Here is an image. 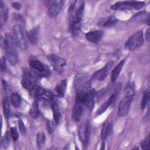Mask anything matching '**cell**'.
I'll list each match as a JSON object with an SVG mask.
<instances>
[{
    "label": "cell",
    "instance_id": "cell-23",
    "mask_svg": "<svg viewBox=\"0 0 150 150\" xmlns=\"http://www.w3.org/2000/svg\"><path fill=\"white\" fill-rule=\"evenodd\" d=\"M52 108L53 110V119L57 124L60 119V110L59 105L57 103H53L52 104Z\"/></svg>",
    "mask_w": 150,
    "mask_h": 150
},
{
    "label": "cell",
    "instance_id": "cell-20",
    "mask_svg": "<svg viewBox=\"0 0 150 150\" xmlns=\"http://www.w3.org/2000/svg\"><path fill=\"white\" fill-rule=\"evenodd\" d=\"M111 130V124L109 122H105L102 127L101 131V134L100 137L103 141H104L107 136L109 135Z\"/></svg>",
    "mask_w": 150,
    "mask_h": 150
},
{
    "label": "cell",
    "instance_id": "cell-1",
    "mask_svg": "<svg viewBox=\"0 0 150 150\" xmlns=\"http://www.w3.org/2000/svg\"><path fill=\"white\" fill-rule=\"evenodd\" d=\"M39 73L33 70L25 68L23 70L21 84L26 90L32 91L36 89L38 79L39 77Z\"/></svg>",
    "mask_w": 150,
    "mask_h": 150
},
{
    "label": "cell",
    "instance_id": "cell-4",
    "mask_svg": "<svg viewBox=\"0 0 150 150\" xmlns=\"http://www.w3.org/2000/svg\"><path fill=\"white\" fill-rule=\"evenodd\" d=\"M144 5V2L142 1H119L111 6L112 10H124L130 9L131 8L138 10L141 9Z\"/></svg>",
    "mask_w": 150,
    "mask_h": 150
},
{
    "label": "cell",
    "instance_id": "cell-21",
    "mask_svg": "<svg viewBox=\"0 0 150 150\" xmlns=\"http://www.w3.org/2000/svg\"><path fill=\"white\" fill-rule=\"evenodd\" d=\"M11 103H12V105L15 108H18L20 107L21 104L22 99L20 95L16 93L13 92L11 96Z\"/></svg>",
    "mask_w": 150,
    "mask_h": 150
},
{
    "label": "cell",
    "instance_id": "cell-18",
    "mask_svg": "<svg viewBox=\"0 0 150 150\" xmlns=\"http://www.w3.org/2000/svg\"><path fill=\"white\" fill-rule=\"evenodd\" d=\"M125 63V60H122L120 63L113 69L111 73V79L112 82H114L117 77H118L121 70L123 68L124 64Z\"/></svg>",
    "mask_w": 150,
    "mask_h": 150
},
{
    "label": "cell",
    "instance_id": "cell-7",
    "mask_svg": "<svg viewBox=\"0 0 150 150\" xmlns=\"http://www.w3.org/2000/svg\"><path fill=\"white\" fill-rule=\"evenodd\" d=\"M47 59L53 69L59 73H62L66 66V62L63 58L54 54H50L47 56Z\"/></svg>",
    "mask_w": 150,
    "mask_h": 150
},
{
    "label": "cell",
    "instance_id": "cell-9",
    "mask_svg": "<svg viewBox=\"0 0 150 150\" xmlns=\"http://www.w3.org/2000/svg\"><path fill=\"white\" fill-rule=\"evenodd\" d=\"M64 1L62 0H54L47 2L48 11L47 13L50 17L56 16L61 11L63 5Z\"/></svg>",
    "mask_w": 150,
    "mask_h": 150
},
{
    "label": "cell",
    "instance_id": "cell-32",
    "mask_svg": "<svg viewBox=\"0 0 150 150\" xmlns=\"http://www.w3.org/2000/svg\"><path fill=\"white\" fill-rule=\"evenodd\" d=\"M141 145L143 149L148 150L149 149V135L145 138L144 141H142L141 143Z\"/></svg>",
    "mask_w": 150,
    "mask_h": 150
},
{
    "label": "cell",
    "instance_id": "cell-36",
    "mask_svg": "<svg viewBox=\"0 0 150 150\" xmlns=\"http://www.w3.org/2000/svg\"><path fill=\"white\" fill-rule=\"evenodd\" d=\"M145 39L148 42H149V40H150V30H149V28H148L145 32Z\"/></svg>",
    "mask_w": 150,
    "mask_h": 150
},
{
    "label": "cell",
    "instance_id": "cell-3",
    "mask_svg": "<svg viewBox=\"0 0 150 150\" xmlns=\"http://www.w3.org/2000/svg\"><path fill=\"white\" fill-rule=\"evenodd\" d=\"M16 46L25 50L27 47V41L23 26L19 24L15 25L11 30V35Z\"/></svg>",
    "mask_w": 150,
    "mask_h": 150
},
{
    "label": "cell",
    "instance_id": "cell-19",
    "mask_svg": "<svg viewBox=\"0 0 150 150\" xmlns=\"http://www.w3.org/2000/svg\"><path fill=\"white\" fill-rule=\"evenodd\" d=\"M67 82L66 79H63L60 81L55 87V91L57 94L60 97L64 96L66 88H67Z\"/></svg>",
    "mask_w": 150,
    "mask_h": 150
},
{
    "label": "cell",
    "instance_id": "cell-26",
    "mask_svg": "<svg viewBox=\"0 0 150 150\" xmlns=\"http://www.w3.org/2000/svg\"><path fill=\"white\" fill-rule=\"evenodd\" d=\"M45 135L43 132H39L36 135V144L39 148H41L45 143Z\"/></svg>",
    "mask_w": 150,
    "mask_h": 150
},
{
    "label": "cell",
    "instance_id": "cell-30",
    "mask_svg": "<svg viewBox=\"0 0 150 150\" xmlns=\"http://www.w3.org/2000/svg\"><path fill=\"white\" fill-rule=\"evenodd\" d=\"M46 124H47V130H48L49 132V133H52L56 128V126L57 123L54 120V119L52 120H47V121H46Z\"/></svg>",
    "mask_w": 150,
    "mask_h": 150
},
{
    "label": "cell",
    "instance_id": "cell-6",
    "mask_svg": "<svg viewBox=\"0 0 150 150\" xmlns=\"http://www.w3.org/2000/svg\"><path fill=\"white\" fill-rule=\"evenodd\" d=\"M144 43V36L142 30L132 35L125 42V47L129 50H134L141 46Z\"/></svg>",
    "mask_w": 150,
    "mask_h": 150
},
{
    "label": "cell",
    "instance_id": "cell-35",
    "mask_svg": "<svg viewBox=\"0 0 150 150\" xmlns=\"http://www.w3.org/2000/svg\"><path fill=\"white\" fill-rule=\"evenodd\" d=\"M12 5L16 10H20L21 7V5L19 2H13Z\"/></svg>",
    "mask_w": 150,
    "mask_h": 150
},
{
    "label": "cell",
    "instance_id": "cell-11",
    "mask_svg": "<svg viewBox=\"0 0 150 150\" xmlns=\"http://www.w3.org/2000/svg\"><path fill=\"white\" fill-rule=\"evenodd\" d=\"M120 87H117L116 88V90H115V91L112 93V94L110 96V97L108 98V100H107L103 104H102L100 108L97 110V115H100L101 114H103V112H104L115 101L116 98L117 97L119 92H120Z\"/></svg>",
    "mask_w": 150,
    "mask_h": 150
},
{
    "label": "cell",
    "instance_id": "cell-15",
    "mask_svg": "<svg viewBox=\"0 0 150 150\" xmlns=\"http://www.w3.org/2000/svg\"><path fill=\"white\" fill-rule=\"evenodd\" d=\"M88 77V73L86 71H77L74 77L73 84L76 87L79 86L81 83L84 82Z\"/></svg>",
    "mask_w": 150,
    "mask_h": 150
},
{
    "label": "cell",
    "instance_id": "cell-5",
    "mask_svg": "<svg viewBox=\"0 0 150 150\" xmlns=\"http://www.w3.org/2000/svg\"><path fill=\"white\" fill-rule=\"evenodd\" d=\"M91 132V124L87 120L81 122L78 128V135L79 139L84 146H87L88 143Z\"/></svg>",
    "mask_w": 150,
    "mask_h": 150
},
{
    "label": "cell",
    "instance_id": "cell-34",
    "mask_svg": "<svg viewBox=\"0 0 150 150\" xmlns=\"http://www.w3.org/2000/svg\"><path fill=\"white\" fill-rule=\"evenodd\" d=\"M0 67L2 71H5L6 70V62H5V58L4 57H2L1 59Z\"/></svg>",
    "mask_w": 150,
    "mask_h": 150
},
{
    "label": "cell",
    "instance_id": "cell-10",
    "mask_svg": "<svg viewBox=\"0 0 150 150\" xmlns=\"http://www.w3.org/2000/svg\"><path fill=\"white\" fill-rule=\"evenodd\" d=\"M113 63H114L111 60L107 62V64L104 66V67L103 68L96 71L93 74V77L94 79H96L99 81L104 80L105 79V77L107 76L110 69H111V67L113 65Z\"/></svg>",
    "mask_w": 150,
    "mask_h": 150
},
{
    "label": "cell",
    "instance_id": "cell-27",
    "mask_svg": "<svg viewBox=\"0 0 150 150\" xmlns=\"http://www.w3.org/2000/svg\"><path fill=\"white\" fill-rule=\"evenodd\" d=\"M149 92L147 91L144 93L142 100H141V107L142 110H144L146 108L148 104V103L149 101Z\"/></svg>",
    "mask_w": 150,
    "mask_h": 150
},
{
    "label": "cell",
    "instance_id": "cell-28",
    "mask_svg": "<svg viewBox=\"0 0 150 150\" xmlns=\"http://www.w3.org/2000/svg\"><path fill=\"white\" fill-rule=\"evenodd\" d=\"M10 136L11 134H9L8 132L4 134L1 141V145L2 147L6 148L9 146L10 144Z\"/></svg>",
    "mask_w": 150,
    "mask_h": 150
},
{
    "label": "cell",
    "instance_id": "cell-31",
    "mask_svg": "<svg viewBox=\"0 0 150 150\" xmlns=\"http://www.w3.org/2000/svg\"><path fill=\"white\" fill-rule=\"evenodd\" d=\"M10 134H11V137L12 138V139L14 141H16L18 138H19V134H18V131L16 129V127H11V129H10Z\"/></svg>",
    "mask_w": 150,
    "mask_h": 150
},
{
    "label": "cell",
    "instance_id": "cell-29",
    "mask_svg": "<svg viewBox=\"0 0 150 150\" xmlns=\"http://www.w3.org/2000/svg\"><path fill=\"white\" fill-rule=\"evenodd\" d=\"M117 22V19L114 16H111L104 23V27H110L114 25Z\"/></svg>",
    "mask_w": 150,
    "mask_h": 150
},
{
    "label": "cell",
    "instance_id": "cell-25",
    "mask_svg": "<svg viewBox=\"0 0 150 150\" xmlns=\"http://www.w3.org/2000/svg\"><path fill=\"white\" fill-rule=\"evenodd\" d=\"M125 96L132 95L135 94V85L133 82L129 81L125 86L124 91Z\"/></svg>",
    "mask_w": 150,
    "mask_h": 150
},
{
    "label": "cell",
    "instance_id": "cell-16",
    "mask_svg": "<svg viewBox=\"0 0 150 150\" xmlns=\"http://www.w3.org/2000/svg\"><path fill=\"white\" fill-rule=\"evenodd\" d=\"M0 22L1 27L2 28L5 24L8 16V8L2 1H1L0 2Z\"/></svg>",
    "mask_w": 150,
    "mask_h": 150
},
{
    "label": "cell",
    "instance_id": "cell-22",
    "mask_svg": "<svg viewBox=\"0 0 150 150\" xmlns=\"http://www.w3.org/2000/svg\"><path fill=\"white\" fill-rule=\"evenodd\" d=\"M2 107L5 116L6 118L10 117L11 110H10V102L8 97H4L2 101Z\"/></svg>",
    "mask_w": 150,
    "mask_h": 150
},
{
    "label": "cell",
    "instance_id": "cell-24",
    "mask_svg": "<svg viewBox=\"0 0 150 150\" xmlns=\"http://www.w3.org/2000/svg\"><path fill=\"white\" fill-rule=\"evenodd\" d=\"M39 107L38 101L36 100H35L31 106V108L30 109V115L32 118H36L39 115Z\"/></svg>",
    "mask_w": 150,
    "mask_h": 150
},
{
    "label": "cell",
    "instance_id": "cell-8",
    "mask_svg": "<svg viewBox=\"0 0 150 150\" xmlns=\"http://www.w3.org/2000/svg\"><path fill=\"white\" fill-rule=\"evenodd\" d=\"M134 96H125L120 101L118 107V114L121 117L125 116L129 112V108Z\"/></svg>",
    "mask_w": 150,
    "mask_h": 150
},
{
    "label": "cell",
    "instance_id": "cell-13",
    "mask_svg": "<svg viewBox=\"0 0 150 150\" xmlns=\"http://www.w3.org/2000/svg\"><path fill=\"white\" fill-rule=\"evenodd\" d=\"M103 33L100 30H93L87 32L85 35L86 39L93 43H97L101 39Z\"/></svg>",
    "mask_w": 150,
    "mask_h": 150
},
{
    "label": "cell",
    "instance_id": "cell-17",
    "mask_svg": "<svg viewBox=\"0 0 150 150\" xmlns=\"http://www.w3.org/2000/svg\"><path fill=\"white\" fill-rule=\"evenodd\" d=\"M39 26H36L33 28H32L29 32H28L26 35L29 40L32 44H36L39 39Z\"/></svg>",
    "mask_w": 150,
    "mask_h": 150
},
{
    "label": "cell",
    "instance_id": "cell-14",
    "mask_svg": "<svg viewBox=\"0 0 150 150\" xmlns=\"http://www.w3.org/2000/svg\"><path fill=\"white\" fill-rule=\"evenodd\" d=\"M84 105L81 104L76 103L72 110V118L74 121L79 122L83 114Z\"/></svg>",
    "mask_w": 150,
    "mask_h": 150
},
{
    "label": "cell",
    "instance_id": "cell-2",
    "mask_svg": "<svg viewBox=\"0 0 150 150\" xmlns=\"http://www.w3.org/2000/svg\"><path fill=\"white\" fill-rule=\"evenodd\" d=\"M1 43L2 45L4 44L6 56L9 62L12 65L15 64L18 61V54L15 47L16 45L11 35H6L4 40L1 37Z\"/></svg>",
    "mask_w": 150,
    "mask_h": 150
},
{
    "label": "cell",
    "instance_id": "cell-12",
    "mask_svg": "<svg viewBox=\"0 0 150 150\" xmlns=\"http://www.w3.org/2000/svg\"><path fill=\"white\" fill-rule=\"evenodd\" d=\"M35 95L39 100L45 102H48L52 98L51 93L42 87H39L35 90Z\"/></svg>",
    "mask_w": 150,
    "mask_h": 150
},
{
    "label": "cell",
    "instance_id": "cell-33",
    "mask_svg": "<svg viewBox=\"0 0 150 150\" xmlns=\"http://www.w3.org/2000/svg\"><path fill=\"white\" fill-rule=\"evenodd\" d=\"M18 125H19V128L21 133L24 134L26 132V127L23 122L21 119H19L18 120Z\"/></svg>",
    "mask_w": 150,
    "mask_h": 150
}]
</instances>
